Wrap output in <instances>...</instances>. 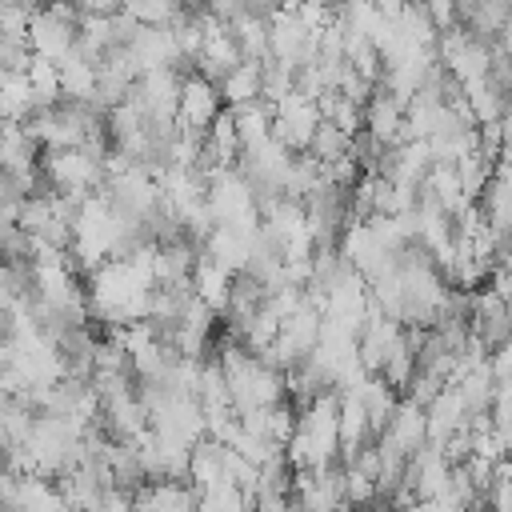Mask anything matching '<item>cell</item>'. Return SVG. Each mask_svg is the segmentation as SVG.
<instances>
[{
	"instance_id": "obj_22",
	"label": "cell",
	"mask_w": 512,
	"mask_h": 512,
	"mask_svg": "<svg viewBox=\"0 0 512 512\" xmlns=\"http://www.w3.org/2000/svg\"><path fill=\"white\" fill-rule=\"evenodd\" d=\"M184 4L188 0H124V12H132L140 24H172Z\"/></svg>"
},
{
	"instance_id": "obj_12",
	"label": "cell",
	"mask_w": 512,
	"mask_h": 512,
	"mask_svg": "<svg viewBox=\"0 0 512 512\" xmlns=\"http://www.w3.org/2000/svg\"><path fill=\"white\" fill-rule=\"evenodd\" d=\"M96 76H100V68L92 60H84L76 48L60 60V92L68 100H92L96 96Z\"/></svg>"
},
{
	"instance_id": "obj_9",
	"label": "cell",
	"mask_w": 512,
	"mask_h": 512,
	"mask_svg": "<svg viewBox=\"0 0 512 512\" xmlns=\"http://www.w3.org/2000/svg\"><path fill=\"white\" fill-rule=\"evenodd\" d=\"M424 416H428V440H432V444H440V440L452 436L456 428H468V408H464L456 384H448V388L424 408Z\"/></svg>"
},
{
	"instance_id": "obj_15",
	"label": "cell",
	"mask_w": 512,
	"mask_h": 512,
	"mask_svg": "<svg viewBox=\"0 0 512 512\" xmlns=\"http://www.w3.org/2000/svg\"><path fill=\"white\" fill-rule=\"evenodd\" d=\"M480 208H484V216H488V224L496 232H512V184L500 180L496 172L480 192Z\"/></svg>"
},
{
	"instance_id": "obj_8",
	"label": "cell",
	"mask_w": 512,
	"mask_h": 512,
	"mask_svg": "<svg viewBox=\"0 0 512 512\" xmlns=\"http://www.w3.org/2000/svg\"><path fill=\"white\" fill-rule=\"evenodd\" d=\"M192 288H196V296H200L208 308H216V316H224L228 292H232V268H224L220 260H212V256L200 252V260H196V268H192Z\"/></svg>"
},
{
	"instance_id": "obj_25",
	"label": "cell",
	"mask_w": 512,
	"mask_h": 512,
	"mask_svg": "<svg viewBox=\"0 0 512 512\" xmlns=\"http://www.w3.org/2000/svg\"><path fill=\"white\" fill-rule=\"evenodd\" d=\"M76 4H80L84 12H104V16H108V12H120V8H124V0H76Z\"/></svg>"
},
{
	"instance_id": "obj_20",
	"label": "cell",
	"mask_w": 512,
	"mask_h": 512,
	"mask_svg": "<svg viewBox=\"0 0 512 512\" xmlns=\"http://www.w3.org/2000/svg\"><path fill=\"white\" fill-rule=\"evenodd\" d=\"M232 32H236V40H240V48H244L248 60H268V56H272V52H268V20L244 12V16L232 24Z\"/></svg>"
},
{
	"instance_id": "obj_23",
	"label": "cell",
	"mask_w": 512,
	"mask_h": 512,
	"mask_svg": "<svg viewBox=\"0 0 512 512\" xmlns=\"http://www.w3.org/2000/svg\"><path fill=\"white\" fill-rule=\"evenodd\" d=\"M484 84H488V88H496L504 100H512V52H504L500 44H496V48H492V56H488Z\"/></svg>"
},
{
	"instance_id": "obj_18",
	"label": "cell",
	"mask_w": 512,
	"mask_h": 512,
	"mask_svg": "<svg viewBox=\"0 0 512 512\" xmlns=\"http://www.w3.org/2000/svg\"><path fill=\"white\" fill-rule=\"evenodd\" d=\"M308 152L320 160V164H328V160H336V156H344V152H352V136L344 132V128H336L328 116L316 124V132H312V144H308Z\"/></svg>"
},
{
	"instance_id": "obj_19",
	"label": "cell",
	"mask_w": 512,
	"mask_h": 512,
	"mask_svg": "<svg viewBox=\"0 0 512 512\" xmlns=\"http://www.w3.org/2000/svg\"><path fill=\"white\" fill-rule=\"evenodd\" d=\"M196 508L204 512H232V508H248V496L236 480H216L208 488L196 492Z\"/></svg>"
},
{
	"instance_id": "obj_7",
	"label": "cell",
	"mask_w": 512,
	"mask_h": 512,
	"mask_svg": "<svg viewBox=\"0 0 512 512\" xmlns=\"http://www.w3.org/2000/svg\"><path fill=\"white\" fill-rule=\"evenodd\" d=\"M356 396L364 400V412H368V424H372L376 436L388 428V420L396 416V408H400V400H404V392L392 388L380 372H368V380L356 388Z\"/></svg>"
},
{
	"instance_id": "obj_27",
	"label": "cell",
	"mask_w": 512,
	"mask_h": 512,
	"mask_svg": "<svg viewBox=\"0 0 512 512\" xmlns=\"http://www.w3.org/2000/svg\"><path fill=\"white\" fill-rule=\"evenodd\" d=\"M4 80H8V72H4V68H0V84H4Z\"/></svg>"
},
{
	"instance_id": "obj_24",
	"label": "cell",
	"mask_w": 512,
	"mask_h": 512,
	"mask_svg": "<svg viewBox=\"0 0 512 512\" xmlns=\"http://www.w3.org/2000/svg\"><path fill=\"white\" fill-rule=\"evenodd\" d=\"M424 8H428V16L436 20L440 32L456 24V0H424Z\"/></svg>"
},
{
	"instance_id": "obj_4",
	"label": "cell",
	"mask_w": 512,
	"mask_h": 512,
	"mask_svg": "<svg viewBox=\"0 0 512 512\" xmlns=\"http://www.w3.org/2000/svg\"><path fill=\"white\" fill-rule=\"evenodd\" d=\"M128 48H132V60H136V68H140V72H152V68L176 64V60L184 56L172 24H140V32H136V40H132Z\"/></svg>"
},
{
	"instance_id": "obj_2",
	"label": "cell",
	"mask_w": 512,
	"mask_h": 512,
	"mask_svg": "<svg viewBox=\"0 0 512 512\" xmlns=\"http://www.w3.org/2000/svg\"><path fill=\"white\" fill-rule=\"evenodd\" d=\"M180 88H184V76L164 64V68H152V72H140L136 88H132V100L140 104L144 116H156V120H176L180 112Z\"/></svg>"
},
{
	"instance_id": "obj_14",
	"label": "cell",
	"mask_w": 512,
	"mask_h": 512,
	"mask_svg": "<svg viewBox=\"0 0 512 512\" xmlns=\"http://www.w3.org/2000/svg\"><path fill=\"white\" fill-rule=\"evenodd\" d=\"M208 148L216 152V160L220 164H236V156H240V132H236V112L224 104L220 112H216V120L208 124Z\"/></svg>"
},
{
	"instance_id": "obj_3",
	"label": "cell",
	"mask_w": 512,
	"mask_h": 512,
	"mask_svg": "<svg viewBox=\"0 0 512 512\" xmlns=\"http://www.w3.org/2000/svg\"><path fill=\"white\" fill-rule=\"evenodd\" d=\"M224 108V96H220V84L192 72L184 76V88H180V112L176 120L180 124H192V128H208L216 120V112Z\"/></svg>"
},
{
	"instance_id": "obj_6",
	"label": "cell",
	"mask_w": 512,
	"mask_h": 512,
	"mask_svg": "<svg viewBox=\"0 0 512 512\" xmlns=\"http://www.w3.org/2000/svg\"><path fill=\"white\" fill-rule=\"evenodd\" d=\"M400 124H404V100H396L384 84H376V92L364 104V128L384 144H400Z\"/></svg>"
},
{
	"instance_id": "obj_16",
	"label": "cell",
	"mask_w": 512,
	"mask_h": 512,
	"mask_svg": "<svg viewBox=\"0 0 512 512\" xmlns=\"http://www.w3.org/2000/svg\"><path fill=\"white\" fill-rule=\"evenodd\" d=\"M456 172H460V188H464V196H468V200H480L484 184H488L492 172H496V156H488L484 148H472L468 156L456 160Z\"/></svg>"
},
{
	"instance_id": "obj_10",
	"label": "cell",
	"mask_w": 512,
	"mask_h": 512,
	"mask_svg": "<svg viewBox=\"0 0 512 512\" xmlns=\"http://www.w3.org/2000/svg\"><path fill=\"white\" fill-rule=\"evenodd\" d=\"M380 436H388L392 444H400V448L412 456L420 444H428V416H424V408L404 396L400 408H396V416L388 420V428H384Z\"/></svg>"
},
{
	"instance_id": "obj_28",
	"label": "cell",
	"mask_w": 512,
	"mask_h": 512,
	"mask_svg": "<svg viewBox=\"0 0 512 512\" xmlns=\"http://www.w3.org/2000/svg\"><path fill=\"white\" fill-rule=\"evenodd\" d=\"M4 124H8V120H4V116H0V136H4Z\"/></svg>"
},
{
	"instance_id": "obj_11",
	"label": "cell",
	"mask_w": 512,
	"mask_h": 512,
	"mask_svg": "<svg viewBox=\"0 0 512 512\" xmlns=\"http://www.w3.org/2000/svg\"><path fill=\"white\" fill-rule=\"evenodd\" d=\"M220 96H224L228 108L264 96V60H248V56H244V60L220 80Z\"/></svg>"
},
{
	"instance_id": "obj_21",
	"label": "cell",
	"mask_w": 512,
	"mask_h": 512,
	"mask_svg": "<svg viewBox=\"0 0 512 512\" xmlns=\"http://www.w3.org/2000/svg\"><path fill=\"white\" fill-rule=\"evenodd\" d=\"M464 100H468V112H472L476 124H492V120H500L504 108H508V100H504L496 88H488L484 80H480V84H468V88H464Z\"/></svg>"
},
{
	"instance_id": "obj_17",
	"label": "cell",
	"mask_w": 512,
	"mask_h": 512,
	"mask_svg": "<svg viewBox=\"0 0 512 512\" xmlns=\"http://www.w3.org/2000/svg\"><path fill=\"white\" fill-rule=\"evenodd\" d=\"M28 84H32V92H36V108H48V104L64 100V92H60V64H56V60L32 56V64H28Z\"/></svg>"
},
{
	"instance_id": "obj_13",
	"label": "cell",
	"mask_w": 512,
	"mask_h": 512,
	"mask_svg": "<svg viewBox=\"0 0 512 512\" xmlns=\"http://www.w3.org/2000/svg\"><path fill=\"white\" fill-rule=\"evenodd\" d=\"M32 112H36V92L28 84V72H8V80L0 84V116L20 124Z\"/></svg>"
},
{
	"instance_id": "obj_26",
	"label": "cell",
	"mask_w": 512,
	"mask_h": 512,
	"mask_svg": "<svg viewBox=\"0 0 512 512\" xmlns=\"http://www.w3.org/2000/svg\"><path fill=\"white\" fill-rule=\"evenodd\" d=\"M500 48L504 52H512V16L504 20V28H500Z\"/></svg>"
},
{
	"instance_id": "obj_1",
	"label": "cell",
	"mask_w": 512,
	"mask_h": 512,
	"mask_svg": "<svg viewBox=\"0 0 512 512\" xmlns=\"http://www.w3.org/2000/svg\"><path fill=\"white\" fill-rule=\"evenodd\" d=\"M320 120H324L320 104L296 88V92H288L284 100H276L272 136H276L280 144H288L292 152H304V148L312 144V132H316V124H320Z\"/></svg>"
},
{
	"instance_id": "obj_5",
	"label": "cell",
	"mask_w": 512,
	"mask_h": 512,
	"mask_svg": "<svg viewBox=\"0 0 512 512\" xmlns=\"http://www.w3.org/2000/svg\"><path fill=\"white\" fill-rule=\"evenodd\" d=\"M308 44H312V28L300 20L296 8H280V12L268 20V52H272L276 60L304 64Z\"/></svg>"
}]
</instances>
